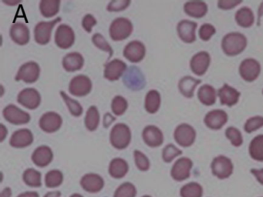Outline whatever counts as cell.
Returning a JSON list of instances; mask_svg holds the SVG:
<instances>
[{
	"instance_id": "f546056e",
	"label": "cell",
	"mask_w": 263,
	"mask_h": 197,
	"mask_svg": "<svg viewBox=\"0 0 263 197\" xmlns=\"http://www.w3.org/2000/svg\"><path fill=\"white\" fill-rule=\"evenodd\" d=\"M198 98L204 106H210L216 102L218 92L210 84L201 85L198 89Z\"/></svg>"
},
{
	"instance_id": "816d5d0a",
	"label": "cell",
	"mask_w": 263,
	"mask_h": 197,
	"mask_svg": "<svg viewBox=\"0 0 263 197\" xmlns=\"http://www.w3.org/2000/svg\"><path fill=\"white\" fill-rule=\"evenodd\" d=\"M241 3H242L241 0H218L217 5L219 9H223V10H229V9L236 7Z\"/></svg>"
},
{
	"instance_id": "f35d334b",
	"label": "cell",
	"mask_w": 263,
	"mask_h": 197,
	"mask_svg": "<svg viewBox=\"0 0 263 197\" xmlns=\"http://www.w3.org/2000/svg\"><path fill=\"white\" fill-rule=\"evenodd\" d=\"M64 182V174L58 169L49 171L45 175V185L47 188L53 189L61 186Z\"/></svg>"
},
{
	"instance_id": "b9f144b4",
	"label": "cell",
	"mask_w": 263,
	"mask_h": 197,
	"mask_svg": "<svg viewBox=\"0 0 263 197\" xmlns=\"http://www.w3.org/2000/svg\"><path fill=\"white\" fill-rule=\"evenodd\" d=\"M136 187L133 183L129 182L120 185L114 194V197H136Z\"/></svg>"
},
{
	"instance_id": "db71d44e",
	"label": "cell",
	"mask_w": 263,
	"mask_h": 197,
	"mask_svg": "<svg viewBox=\"0 0 263 197\" xmlns=\"http://www.w3.org/2000/svg\"><path fill=\"white\" fill-rule=\"evenodd\" d=\"M17 197H40L39 193L35 191H27L17 195Z\"/></svg>"
},
{
	"instance_id": "277c9868",
	"label": "cell",
	"mask_w": 263,
	"mask_h": 197,
	"mask_svg": "<svg viewBox=\"0 0 263 197\" xmlns=\"http://www.w3.org/2000/svg\"><path fill=\"white\" fill-rule=\"evenodd\" d=\"M212 173L218 180H226L233 173L234 164L232 160L224 155H218L211 163Z\"/></svg>"
},
{
	"instance_id": "ffe728a7",
	"label": "cell",
	"mask_w": 263,
	"mask_h": 197,
	"mask_svg": "<svg viewBox=\"0 0 263 197\" xmlns=\"http://www.w3.org/2000/svg\"><path fill=\"white\" fill-rule=\"evenodd\" d=\"M142 138L145 144L152 148L159 147L164 143L162 131L154 125H149L144 128Z\"/></svg>"
},
{
	"instance_id": "8992f818",
	"label": "cell",
	"mask_w": 263,
	"mask_h": 197,
	"mask_svg": "<svg viewBox=\"0 0 263 197\" xmlns=\"http://www.w3.org/2000/svg\"><path fill=\"white\" fill-rule=\"evenodd\" d=\"M261 71V63L254 58H244L238 67V72L241 78L249 83L255 81L259 76Z\"/></svg>"
},
{
	"instance_id": "ab89813d",
	"label": "cell",
	"mask_w": 263,
	"mask_h": 197,
	"mask_svg": "<svg viewBox=\"0 0 263 197\" xmlns=\"http://www.w3.org/2000/svg\"><path fill=\"white\" fill-rule=\"evenodd\" d=\"M60 94H61V97L65 102L66 104H67L70 113L73 116L79 117L80 115H82L84 109H83L82 106H81L79 102L70 98L64 91H61Z\"/></svg>"
},
{
	"instance_id": "94428289",
	"label": "cell",
	"mask_w": 263,
	"mask_h": 197,
	"mask_svg": "<svg viewBox=\"0 0 263 197\" xmlns=\"http://www.w3.org/2000/svg\"><path fill=\"white\" fill-rule=\"evenodd\" d=\"M70 197H84L82 195H81V194L79 193H73L71 195H70Z\"/></svg>"
},
{
	"instance_id": "1f68e13d",
	"label": "cell",
	"mask_w": 263,
	"mask_h": 197,
	"mask_svg": "<svg viewBox=\"0 0 263 197\" xmlns=\"http://www.w3.org/2000/svg\"><path fill=\"white\" fill-rule=\"evenodd\" d=\"M129 170L128 163L122 158H115L109 165V174L115 179H121L127 175Z\"/></svg>"
},
{
	"instance_id": "f1b7e54d",
	"label": "cell",
	"mask_w": 263,
	"mask_h": 197,
	"mask_svg": "<svg viewBox=\"0 0 263 197\" xmlns=\"http://www.w3.org/2000/svg\"><path fill=\"white\" fill-rule=\"evenodd\" d=\"M62 64L63 67L67 72H76L82 69L84 58L80 52H70L63 58Z\"/></svg>"
},
{
	"instance_id": "e0dca14e",
	"label": "cell",
	"mask_w": 263,
	"mask_h": 197,
	"mask_svg": "<svg viewBox=\"0 0 263 197\" xmlns=\"http://www.w3.org/2000/svg\"><path fill=\"white\" fill-rule=\"evenodd\" d=\"M123 53H124V56L132 63H140L145 56V46L141 41L133 40L126 45Z\"/></svg>"
},
{
	"instance_id": "8d00e7d4",
	"label": "cell",
	"mask_w": 263,
	"mask_h": 197,
	"mask_svg": "<svg viewBox=\"0 0 263 197\" xmlns=\"http://www.w3.org/2000/svg\"><path fill=\"white\" fill-rule=\"evenodd\" d=\"M203 193L202 186L197 182L186 183L180 189L181 197H202Z\"/></svg>"
},
{
	"instance_id": "5bb4252c",
	"label": "cell",
	"mask_w": 263,
	"mask_h": 197,
	"mask_svg": "<svg viewBox=\"0 0 263 197\" xmlns=\"http://www.w3.org/2000/svg\"><path fill=\"white\" fill-rule=\"evenodd\" d=\"M229 120L227 112L221 109H215L208 112L204 117V125L212 130L221 129Z\"/></svg>"
},
{
	"instance_id": "7bdbcfd3",
	"label": "cell",
	"mask_w": 263,
	"mask_h": 197,
	"mask_svg": "<svg viewBox=\"0 0 263 197\" xmlns=\"http://www.w3.org/2000/svg\"><path fill=\"white\" fill-rule=\"evenodd\" d=\"M182 150L175 145L170 143L164 146L162 150V160L164 163H170L177 157L182 154Z\"/></svg>"
},
{
	"instance_id": "f5cc1de1",
	"label": "cell",
	"mask_w": 263,
	"mask_h": 197,
	"mask_svg": "<svg viewBox=\"0 0 263 197\" xmlns=\"http://www.w3.org/2000/svg\"><path fill=\"white\" fill-rule=\"evenodd\" d=\"M250 172L255 176V180L258 182V183L263 186V168L262 169L252 168L251 169Z\"/></svg>"
},
{
	"instance_id": "6da1fadb",
	"label": "cell",
	"mask_w": 263,
	"mask_h": 197,
	"mask_svg": "<svg viewBox=\"0 0 263 197\" xmlns=\"http://www.w3.org/2000/svg\"><path fill=\"white\" fill-rule=\"evenodd\" d=\"M247 45V37L239 32H228L222 37L221 43L223 52L229 56H235L241 53Z\"/></svg>"
},
{
	"instance_id": "60d3db41",
	"label": "cell",
	"mask_w": 263,
	"mask_h": 197,
	"mask_svg": "<svg viewBox=\"0 0 263 197\" xmlns=\"http://www.w3.org/2000/svg\"><path fill=\"white\" fill-rule=\"evenodd\" d=\"M224 134L232 146L235 147H239L242 145L244 139H243L242 133L238 128L235 126H229L226 128Z\"/></svg>"
},
{
	"instance_id": "7dc6e473",
	"label": "cell",
	"mask_w": 263,
	"mask_h": 197,
	"mask_svg": "<svg viewBox=\"0 0 263 197\" xmlns=\"http://www.w3.org/2000/svg\"><path fill=\"white\" fill-rule=\"evenodd\" d=\"M135 165L139 170L146 172L150 169V161L145 154L139 150L134 151Z\"/></svg>"
},
{
	"instance_id": "7a4b0ae2",
	"label": "cell",
	"mask_w": 263,
	"mask_h": 197,
	"mask_svg": "<svg viewBox=\"0 0 263 197\" xmlns=\"http://www.w3.org/2000/svg\"><path fill=\"white\" fill-rule=\"evenodd\" d=\"M132 141V131L127 125L117 123L112 128L110 133V144L117 149H124Z\"/></svg>"
},
{
	"instance_id": "9c48e42d",
	"label": "cell",
	"mask_w": 263,
	"mask_h": 197,
	"mask_svg": "<svg viewBox=\"0 0 263 197\" xmlns=\"http://www.w3.org/2000/svg\"><path fill=\"white\" fill-rule=\"evenodd\" d=\"M41 74V68L36 62H27L20 67L15 80L16 81L25 82L26 83H33L37 81Z\"/></svg>"
},
{
	"instance_id": "f907efd6",
	"label": "cell",
	"mask_w": 263,
	"mask_h": 197,
	"mask_svg": "<svg viewBox=\"0 0 263 197\" xmlns=\"http://www.w3.org/2000/svg\"><path fill=\"white\" fill-rule=\"evenodd\" d=\"M98 21L96 18L91 14H87L84 15V18L82 20V26L84 28V30L87 31V32H91L93 26L97 25Z\"/></svg>"
},
{
	"instance_id": "681fc988",
	"label": "cell",
	"mask_w": 263,
	"mask_h": 197,
	"mask_svg": "<svg viewBox=\"0 0 263 197\" xmlns=\"http://www.w3.org/2000/svg\"><path fill=\"white\" fill-rule=\"evenodd\" d=\"M130 3V0H113L107 5V10L109 12H120L127 9Z\"/></svg>"
},
{
	"instance_id": "83f0119b",
	"label": "cell",
	"mask_w": 263,
	"mask_h": 197,
	"mask_svg": "<svg viewBox=\"0 0 263 197\" xmlns=\"http://www.w3.org/2000/svg\"><path fill=\"white\" fill-rule=\"evenodd\" d=\"M201 80L192 75H184L178 82V89L186 98H192L197 86L201 83Z\"/></svg>"
},
{
	"instance_id": "4fadbf2b",
	"label": "cell",
	"mask_w": 263,
	"mask_h": 197,
	"mask_svg": "<svg viewBox=\"0 0 263 197\" xmlns=\"http://www.w3.org/2000/svg\"><path fill=\"white\" fill-rule=\"evenodd\" d=\"M210 53L207 51H199L192 55L190 60V68L192 72L198 76L205 74L211 64Z\"/></svg>"
},
{
	"instance_id": "4dcf8cb0",
	"label": "cell",
	"mask_w": 263,
	"mask_h": 197,
	"mask_svg": "<svg viewBox=\"0 0 263 197\" xmlns=\"http://www.w3.org/2000/svg\"><path fill=\"white\" fill-rule=\"evenodd\" d=\"M235 19L241 27L249 28L255 23V14L249 6H242L235 12Z\"/></svg>"
},
{
	"instance_id": "be15d7a7",
	"label": "cell",
	"mask_w": 263,
	"mask_h": 197,
	"mask_svg": "<svg viewBox=\"0 0 263 197\" xmlns=\"http://www.w3.org/2000/svg\"><path fill=\"white\" fill-rule=\"evenodd\" d=\"M261 93H262V95H263V89H262V90H261Z\"/></svg>"
},
{
	"instance_id": "cb8c5ba5",
	"label": "cell",
	"mask_w": 263,
	"mask_h": 197,
	"mask_svg": "<svg viewBox=\"0 0 263 197\" xmlns=\"http://www.w3.org/2000/svg\"><path fill=\"white\" fill-rule=\"evenodd\" d=\"M10 35L12 40L20 46H24L30 42V29L24 23H16L12 25Z\"/></svg>"
},
{
	"instance_id": "11a10c76",
	"label": "cell",
	"mask_w": 263,
	"mask_h": 197,
	"mask_svg": "<svg viewBox=\"0 0 263 197\" xmlns=\"http://www.w3.org/2000/svg\"><path fill=\"white\" fill-rule=\"evenodd\" d=\"M261 17H263V1L260 3L259 6H258V16H257V25L258 26L261 24Z\"/></svg>"
},
{
	"instance_id": "52a82bcc",
	"label": "cell",
	"mask_w": 263,
	"mask_h": 197,
	"mask_svg": "<svg viewBox=\"0 0 263 197\" xmlns=\"http://www.w3.org/2000/svg\"><path fill=\"white\" fill-rule=\"evenodd\" d=\"M193 161L189 157H181L177 160L171 169V176L177 182H182L190 177Z\"/></svg>"
},
{
	"instance_id": "f6af8a7d",
	"label": "cell",
	"mask_w": 263,
	"mask_h": 197,
	"mask_svg": "<svg viewBox=\"0 0 263 197\" xmlns=\"http://www.w3.org/2000/svg\"><path fill=\"white\" fill-rule=\"evenodd\" d=\"M263 126L262 115H254L249 117L244 124V130L247 133H252Z\"/></svg>"
},
{
	"instance_id": "ee69618b",
	"label": "cell",
	"mask_w": 263,
	"mask_h": 197,
	"mask_svg": "<svg viewBox=\"0 0 263 197\" xmlns=\"http://www.w3.org/2000/svg\"><path fill=\"white\" fill-rule=\"evenodd\" d=\"M127 107H128V103L127 100L121 95H116L112 100V112L116 115H123L127 110Z\"/></svg>"
},
{
	"instance_id": "d4e9b609",
	"label": "cell",
	"mask_w": 263,
	"mask_h": 197,
	"mask_svg": "<svg viewBox=\"0 0 263 197\" xmlns=\"http://www.w3.org/2000/svg\"><path fill=\"white\" fill-rule=\"evenodd\" d=\"M33 142V135L28 129H21L15 131L10 137V144L13 148L23 149L30 146Z\"/></svg>"
},
{
	"instance_id": "30bf717a",
	"label": "cell",
	"mask_w": 263,
	"mask_h": 197,
	"mask_svg": "<svg viewBox=\"0 0 263 197\" xmlns=\"http://www.w3.org/2000/svg\"><path fill=\"white\" fill-rule=\"evenodd\" d=\"M125 86L132 90H141L146 85L145 78L142 72L137 66H130L124 74L123 78Z\"/></svg>"
},
{
	"instance_id": "4316f807",
	"label": "cell",
	"mask_w": 263,
	"mask_h": 197,
	"mask_svg": "<svg viewBox=\"0 0 263 197\" xmlns=\"http://www.w3.org/2000/svg\"><path fill=\"white\" fill-rule=\"evenodd\" d=\"M184 11L189 16L196 18H202L208 13L209 6L205 2L192 0L184 3Z\"/></svg>"
},
{
	"instance_id": "d590c367",
	"label": "cell",
	"mask_w": 263,
	"mask_h": 197,
	"mask_svg": "<svg viewBox=\"0 0 263 197\" xmlns=\"http://www.w3.org/2000/svg\"><path fill=\"white\" fill-rule=\"evenodd\" d=\"M23 180L25 184L30 187L38 188L42 186V175L41 172L33 168H29L24 171Z\"/></svg>"
},
{
	"instance_id": "91938a15",
	"label": "cell",
	"mask_w": 263,
	"mask_h": 197,
	"mask_svg": "<svg viewBox=\"0 0 263 197\" xmlns=\"http://www.w3.org/2000/svg\"><path fill=\"white\" fill-rule=\"evenodd\" d=\"M4 3H6V4L10 5V6H12V5H13H13H16V4H17V3H19L20 1L13 2V3H12V2H10V1H4Z\"/></svg>"
},
{
	"instance_id": "d6986e66",
	"label": "cell",
	"mask_w": 263,
	"mask_h": 197,
	"mask_svg": "<svg viewBox=\"0 0 263 197\" xmlns=\"http://www.w3.org/2000/svg\"><path fill=\"white\" fill-rule=\"evenodd\" d=\"M62 117L55 112H47L40 119L39 125L44 132L52 133L57 132L62 126Z\"/></svg>"
},
{
	"instance_id": "9f6ffc18",
	"label": "cell",
	"mask_w": 263,
	"mask_h": 197,
	"mask_svg": "<svg viewBox=\"0 0 263 197\" xmlns=\"http://www.w3.org/2000/svg\"><path fill=\"white\" fill-rule=\"evenodd\" d=\"M12 195H13L12 189L10 187H6L0 194V197H11Z\"/></svg>"
},
{
	"instance_id": "3957f363",
	"label": "cell",
	"mask_w": 263,
	"mask_h": 197,
	"mask_svg": "<svg viewBox=\"0 0 263 197\" xmlns=\"http://www.w3.org/2000/svg\"><path fill=\"white\" fill-rule=\"evenodd\" d=\"M133 32V24L128 18L119 17L113 20L110 28L109 34L114 41H122L132 35Z\"/></svg>"
},
{
	"instance_id": "603a6c76",
	"label": "cell",
	"mask_w": 263,
	"mask_h": 197,
	"mask_svg": "<svg viewBox=\"0 0 263 197\" xmlns=\"http://www.w3.org/2000/svg\"><path fill=\"white\" fill-rule=\"evenodd\" d=\"M81 186L86 192L97 193L101 192L104 186V180L97 173L85 174L81 180Z\"/></svg>"
},
{
	"instance_id": "2e32d148",
	"label": "cell",
	"mask_w": 263,
	"mask_h": 197,
	"mask_svg": "<svg viewBox=\"0 0 263 197\" xmlns=\"http://www.w3.org/2000/svg\"><path fill=\"white\" fill-rule=\"evenodd\" d=\"M198 23L189 19H182L177 25L178 37L185 43H192L196 40Z\"/></svg>"
},
{
	"instance_id": "7c38bea8",
	"label": "cell",
	"mask_w": 263,
	"mask_h": 197,
	"mask_svg": "<svg viewBox=\"0 0 263 197\" xmlns=\"http://www.w3.org/2000/svg\"><path fill=\"white\" fill-rule=\"evenodd\" d=\"M92 82L85 75H78L70 80L69 91L75 96H85L92 90Z\"/></svg>"
},
{
	"instance_id": "484cf974",
	"label": "cell",
	"mask_w": 263,
	"mask_h": 197,
	"mask_svg": "<svg viewBox=\"0 0 263 197\" xmlns=\"http://www.w3.org/2000/svg\"><path fill=\"white\" fill-rule=\"evenodd\" d=\"M53 159L52 149L47 146H41L35 149L32 155V161L38 167H46L51 163Z\"/></svg>"
},
{
	"instance_id": "6125c7cd",
	"label": "cell",
	"mask_w": 263,
	"mask_h": 197,
	"mask_svg": "<svg viewBox=\"0 0 263 197\" xmlns=\"http://www.w3.org/2000/svg\"><path fill=\"white\" fill-rule=\"evenodd\" d=\"M142 197H152V196H151V195H144V196H142Z\"/></svg>"
},
{
	"instance_id": "5b68a950",
	"label": "cell",
	"mask_w": 263,
	"mask_h": 197,
	"mask_svg": "<svg viewBox=\"0 0 263 197\" xmlns=\"http://www.w3.org/2000/svg\"><path fill=\"white\" fill-rule=\"evenodd\" d=\"M197 132L189 123H183L177 126L174 131V139L181 147H190L195 143Z\"/></svg>"
},
{
	"instance_id": "e575fe53",
	"label": "cell",
	"mask_w": 263,
	"mask_h": 197,
	"mask_svg": "<svg viewBox=\"0 0 263 197\" xmlns=\"http://www.w3.org/2000/svg\"><path fill=\"white\" fill-rule=\"evenodd\" d=\"M61 1L60 0H41L40 10L46 18H51L59 12Z\"/></svg>"
},
{
	"instance_id": "74e56055",
	"label": "cell",
	"mask_w": 263,
	"mask_h": 197,
	"mask_svg": "<svg viewBox=\"0 0 263 197\" xmlns=\"http://www.w3.org/2000/svg\"><path fill=\"white\" fill-rule=\"evenodd\" d=\"M99 123V111L97 106H91L87 111V114L84 119V124H85L86 128L90 132H93L98 129Z\"/></svg>"
},
{
	"instance_id": "e7e4bbea",
	"label": "cell",
	"mask_w": 263,
	"mask_h": 197,
	"mask_svg": "<svg viewBox=\"0 0 263 197\" xmlns=\"http://www.w3.org/2000/svg\"><path fill=\"white\" fill-rule=\"evenodd\" d=\"M260 197H263V196H260Z\"/></svg>"
},
{
	"instance_id": "6f0895ef",
	"label": "cell",
	"mask_w": 263,
	"mask_h": 197,
	"mask_svg": "<svg viewBox=\"0 0 263 197\" xmlns=\"http://www.w3.org/2000/svg\"><path fill=\"white\" fill-rule=\"evenodd\" d=\"M0 126H1V139H0V141L4 142V140H5L6 137H7V133H8V131H7V128L4 126V124H0Z\"/></svg>"
},
{
	"instance_id": "836d02e7",
	"label": "cell",
	"mask_w": 263,
	"mask_h": 197,
	"mask_svg": "<svg viewBox=\"0 0 263 197\" xmlns=\"http://www.w3.org/2000/svg\"><path fill=\"white\" fill-rule=\"evenodd\" d=\"M249 153L252 160L263 162V134H258L251 140Z\"/></svg>"
},
{
	"instance_id": "680465c9",
	"label": "cell",
	"mask_w": 263,
	"mask_h": 197,
	"mask_svg": "<svg viewBox=\"0 0 263 197\" xmlns=\"http://www.w3.org/2000/svg\"><path fill=\"white\" fill-rule=\"evenodd\" d=\"M61 192L60 191H51V192H47L44 197H61Z\"/></svg>"
},
{
	"instance_id": "ba28073f",
	"label": "cell",
	"mask_w": 263,
	"mask_h": 197,
	"mask_svg": "<svg viewBox=\"0 0 263 197\" xmlns=\"http://www.w3.org/2000/svg\"><path fill=\"white\" fill-rule=\"evenodd\" d=\"M62 20L61 17L50 22H40L34 28L35 41L40 45H47L51 38L52 30Z\"/></svg>"
},
{
	"instance_id": "c3c4849f",
	"label": "cell",
	"mask_w": 263,
	"mask_h": 197,
	"mask_svg": "<svg viewBox=\"0 0 263 197\" xmlns=\"http://www.w3.org/2000/svg\"><path fill=\"white\" fill-rule=\"evenodd\" d=\"M216 32V29L212 23H204L198 30L199 38L203 41H209Z\"/></svg>"
},
{
	"instance_id": "bcb514c9",
	"label": "cell",
	"mask_w": 263,
	"mask_h": 197,
	"mask_svg": "<svg viewBox=\"0 0 263 197\" xmlns=\"http://www.w3.org/2000/svg\"><path fill=\"white\" fill-rule=\"evenodd\" d=\"M92 42H93V44H95L98 49L108 52V58H111L114 54L113 49H112L110 45L107 43V40L104 38V37L103 36L101 33L93 34V36H92Z\"/></svg>"
},
{
	"instance_id": "7402d4cb",
	"label": "cell",
	"mask_w": 263,
	"mask_h": 197,
	"mask_svg": "<svg viewBox=\"0 0 263 197\" xmlns=\"http://www.w3.org/2000/svg\"><path fill=\"white\" fill-rule=\"evenodd\" d=\"M218 96L219 97L220 103L224 106L232 107L238 103L241 96V92L238 89L224 83L218 90Z\"/></svg>"
},
{
	"instance_id": "8fae6325",
	"label": "cell",
	"mask_w": 263,
	"mask_h": 197,
	"mask_svg": "<svg viewBox=\"0 0 263 197\" xmlns=\"http://www.w3.org/2000/svg\"><path fill=\"white\" fill-rule=\"evenodd\" d=\"M4 119L13 125H24L30 123L31 117L28 112L13 104L6 106L3 111Z\"/></svg>"
},
{
	"instance_id": "9a60e30c",
	"label": "cell",
	"mask_w": 263,
	"mask_h": 197,
	"mask_svg": "<svg viewBox=\"0 0 263 197\" xmlns=\"http://www.w3.org/2000/svg\"><path fill=\"white\" fill-rule=\"evenodd\" d=\"M75 42V33L73 29L67 24L58 26L55 33V43L58 47L67 49L71 47Z\"/></svg>"
},
{
	"instance_id": "44dd1931",
	"label": "cell",
	"mask_w": 263,
	"mask_h": 197,
	"mask_svg": "<svg viewBox=\"0 0 263 197\" xmlns=\"http://www.w3.org/2000/svg\"><path fill=\"white\" fill-rule=\"evenodd\" d=\"M127 66L119 58H115L104 66V76L109 81H116L122 76Z\"/></svg>"
},
{
	"instance_id": "d6a6232c",
	"label": "cell",
	"mask_w": 263,
	"mask_h": 197,
	"mask_svg": "<svg viewBox=\"0 0 263 197\" xmlns=\"http://www.w3.org/2000/svg\"><path fill=\"white\" fill-rule=\"evenodd\" d=\"M161 103V94L156 89H152L146 94L144 107L148 113H156L159 110Z\"/></svg>"
},
{
	"instance_id": "ac0fdd59",
	"label": "cell",
	"mask_w": 263,
	"mask_h": 197,
	"mask_svg": "<svg viewBox=\"0 0 263 197\" xmlns=\"http://www.w3.org/2000/svg\"><path fill=\"white\" fill-rule=\"evenodd\" d=\"M17 102L27 109H35L41 105V95L34 88H26L18 95Z\"/></svg>"
}]
</instances>
